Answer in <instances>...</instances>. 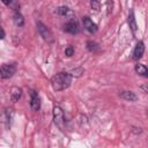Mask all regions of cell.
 Masks as SVG:
<instances>
[{
	"label": "cell",
	"instance_id": "obj_1",
	"mask_svg": "<svg viewBox=\"0 0 148 148\" xmlns=\"http://www.w3.org/2000/svg\"><path fill=\"white\" fill-rule=\"evenodd\" d=\"M72 80H73V76L71 75L69 72H59L51 77L50 83L52 89L58 92L69 88V86L72 84Z\"/></svg>",
	"mask_w": 148,
	"mask_h": 148
},
{
	"label": "cell",
	"instance_id": "obj_2",
	"mask_svg": "<svg viewBox=\"0 0 148 148\" xmlns=\"http://www.w3.org/2000/svg\"><path fill=\"white\" fill-rule=\"evenodd\" d=\"M52 113H53V123H54V125L61 132H65V128H66V118H65V113H64V110L61 109V106L54 105Z\"/></svg>",
	"mask_w": 148,
	"mask_h": 148
},
{
	"label": "cell",
	"instance_id": "obj_3",
	"mask_svg": "<svg viewBox=\"0 0 148 148\" xmlns=\"http://www.w3.org/2000/svg\"><path fill=\"white\" fill-rule=\"evenodd\" d=\"M36 28H37V31L39 34V36L42 37L43 40H45L46 43H53L54 42V38H53V35L51 32V30L49 29V27L46 24H44L42 21H37L36 22Z\"/></svg>",
	"mask_w": 148,
	"mask_h": 148
},
{
	"label": "cell",
	"instance_id": "obj_4",
	"mask_svg": "<svg viewBox=\"0 0 148 148\" xmlns=\"http://www.w3.org/2000/svg\"><path fill=\"white\" fill-rule=\"evenodd\" d=\"M17 71L16 62H6L0 66V79L7 80L14 76V74Z\"/></svg>",
	"mask_w": 148,
	"mask_h": 148
},
{
	"label": "cell",
	"instance_id": "obj_5",
	"mask_svg": "<svg viewBox=\"0 0 148 148\" xmlns=\"http://www.w3.org/2000/svg\"><path fill=\"white\" fill-rule=\"evenodd\" d=\"M29 96H30L29 105H30L31 111H35V112L39 111V109L42 106V99H40L39 94L34 89H29Z\"/></svg>",
	"mask_w": 148,
	"mask_h": 148
},
{
	"label": "cell",
	"instance_id": "obj_6",
	"mask_svg": "<svg viewBox=\"0 0 148 148\" xmlns=\"http://www.w3.org/2000/svg\"><path fill=\"white\" fill-rule=\"evenodd\" d=\"M143 53H145V43H143V40H139L134 46L131 59L133 61H139L143 57Z\"/></svg>",
	"mask_w": 148,
	"mask_h": 148
},
{
	"label": "cell",
	"instance_id": "obj_7",
	"mask_svg": "<svg viewBox=\"0 0 148 148\" xmlns=\"http://www.w3.org/2000/svg\"><path fill=\"white\" fill-rule=\"evenodd\" d=\"M82 25L84 30H87L89 34H96L98 31V25L89 17V16H83L82 17Z\"/></svg>",
	"mask_w": 148,
	"mask_h": 148
},
{
	"label": "cell",
	"instance_id": "obj_8",
	"mask_svg": "<svg viewBox=\"0 0 148 148\" xmlns=\"http://www.w3.org/2000/svg\"><path fill=\"white\" fill-rule=\"evenodd\" d=\"M62 30L67 34H71V35H77L81 31V29L79 27V23L75 20H71V21L66 22L62 25Z\"/></svg>",
	"mask_w": 148,
	"mask_h": 148
},
{
	"label": "cell",
	"instance_id": "obj_9",
	"mask_svg": "<svg viewBox=\"0 0 148 148\" xmlns=\"http://www.w3.org/2000/svg\"><path fill=\"white\" fill-rule=\"evenodd\" d=\"M127 23H128L130 30L132 31L133 36H135V35H136V31H138V23H136V18H135V14H134L133 8H131V9H130V12H128Z\"/></svg>",
	"mask_w": 148,
	"mask_h": 148
},
{
	"label": "cell",
	"instance_id": "obj_10",
	"mask_svg": "<svg viewBox=\"0 0 148 148\" xmlns=\"http://www.w3.org/2000/svg\"><path fill=\"white\" fill-rule=\"evenodd\" d=\"M56 14H58L59 16H62V17H69V18H74V13L73 10L67 7V6H59L56 10H54Z\"/></svg>",
	"mask_w": 148,
	"mask_h": 148
},
{
	"label": "cell",
	"instance_id": "obj_11",
	"mask_svg": "<svg viewBox=\"0 0 148 148\" xmlns=\"http://www.w3.org/2000/svg\"><path fill=\"white\" fill-rule=\"evenodd\" d=\"M119 97L126 102H136L138 101V96L134 91L131 90H123L119 92Z\"/></svg>",
	"mask_w": 148,
	"mask_h": 148
},
{
	"label": "cell",
	"instance_id": "obj_12",
	"mask_svg": "<svg viewBox=\"0 0 148 148\" xmlns=\"http://www.w3.org/2000/svg\"><path fill=\"white\" fill-rule=\"evenodd\" d=\"M134 71L138 75H141L143 77H148V68L146 67V65L136 61V64L134 65Z\"/></svg>",
	"mask_w": 148,
	"mask_h": 148
},
{
	"label": "cell",
	"instance_id": "obj_13",
	"mask_svg": "<svg viewBox=\"0 0 148 148\" xmlns=\"http://www.w3.org/2000/svg\"><path fill=\"white\" fill-rule=\"evenodd\" d=\"M13 23L18 28H22L24 25L25 21H24V17H23V15L21 14L20 10L18 12H14V14H13Z\"/></svg>",
	"mask_w": 148,
	"mask_h": 148
},
{
	"label": "cell",
	"instance_id": "obj_14",
	"mask_svg": "<svg viewBox=\"0 0 148 148\" xmlns=\"http://www.w3.org/2000/svg\"><path fill=\"white\" fill-rule=\"evenodd\" d=\"M1 2H2L6 7L10 8L13 12H18L20 8H21L20 2H18L17 0H1Z\"/></svg>",
	"mask_w": 148,
	"mask_h": 148
},
{
	"label": "cell",
	"instance_id": "obj_15",
	"mask_svg": "<svg viewBox=\"0 0 148 148\" xmlns=\"http://www.w3.org/2000/svg\"><path fill=\"white\" fill-rule=\"evenodd\" d=\"M86 47H87V50H88L89 52H91V53H97V52L101 51L99 44H98L97 42H95V40H87V42H86Z\"/></svg>",
	"mask_w": 148,
	"mask_h": 148
},
{
	"label": "cell",
	"instance_id": "obj_16",
	"mask_svg": "<svg viewBox=\"0 0 148 148\" xmlns=\"http://www.w3.org/2000/svg\"><path fill=\"white\" fill-rule=\"evenodd\" d=\"M22 97V89L18 87H12L10 89V99L13 102H17Z\"/></svg>",
	"mask_w": 148,
	"mask_h": 148
},
{
	"label": "cell",
	"instance_id": "obj_17",
	"mask_svg": "<svg viewBox=\"0 0 148 148\" xmlns=\"http://www.w3.org/2000/svg\"><path fill=\"white\" fill-rule=\"evenodd\" d=\"M69 73H71V75L74 76V77H81V76L83 75V73H84V68H83V67H75V68H73Z\"/></svg>",
	"mask_w": 148,
	"mask_h": 148
},
{
	"label": "cell",
	"instance_id": "obj_18",
	"mask_svg": "<svg viewBox=\"0 0 148 148\" xmlns=\"http://www.w3.org/2000/svg\"><path fill=\"white\" fill-rule=\"evenodd\" d=\"M90 7L94 12H99L101 10V2L99 0H90Z\"/></svg>",
	"mask_w": 148,
	"mask_h": 148
},
{
	"label": "cell",
	"instance_id": "obj_19",
	"mask_svg": "<svg viewBox=\"0 0 148 148\" xmlns=\"http://www.w3.org/2000/svg\"><path fill=\"white\" fill-rule=\"evenodd\" d=\"M74 52H75V50H74V46H73V45H68V46L65 49V56L68 57V58L73 57V56H74Z\"/></svg>",
	"mask_w": 148,
	"mask_h": 148
},
{
	"label": "cell",
	"instance_id": "obj_20",
	"mask_svg": "<svg viewBox=\"0 0 148 148\" xmlns=\"http://www.w3.org/2000/svg\"><path fill=\"white\" fill-rule=\"evenodd\" d=\"M112 8H113V0H108L106 1V15L108 16L112 13Z\"/></svg>",
	"mask_w": 148,
	"mask_h": 148
},
{
	"label": "cell",
	"instance_id": "obj_21",
	"mask_svg": "<svg viewBox=\"0 0 148 148\" xmlns=\"http://www.w3.org/2000/svg\"><path fill=\"white\" fill-rule=\"evenodd\" d=\"M6 37V32H5V30H3V28L0 25V40H2L3 38Z\"/></svg>",
	"mask_w": 148,
	"mask_h": 148
},
{
	"label": "cell",
	"instance_id": "obj_22",
	"mask_svg": "<svg viewBox=\"0 0 148 148\" xmlns=\"http://www.w3.org/2000/svg\"><path fill=\"white\" fill-rule=\"evenodd\" d=\"M140 89H141V90H142L145 94H147V92H148V89H147V86H146V84L141 86V87H140Z\"/></svg>",
	"mask_w": 148,
	"mask_h": 148
}]
</instances>
